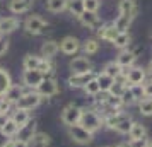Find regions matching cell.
Here are the masks:
<instances>
[{
    "label": "cell",
    "instance_id": "1",
    "mask_svg": "<svg viewBox=\"0 0 152 147\" xmlns=\"http://www.w3.org/2000/svg\"><path fill=\"white\" fill-rule=\"evenodd\" d=\"M79 125L82 127V128H86L89 133H94L103 127V118L96 111H92V110H82Z\"/></svg>",
    "mask_w": 152,
    "mask_h": 147
},
{
    "label": "cell",
    "instance_id": "2",
    "mask_svg": "<svg viewBox=\"0 0 152 147\" xmlns=\"http://www.w3.org/2000/svg\"><path fill=\"white\" fill-rule=\"evenodd\" d=\"M41 99H43L41 94H39L38 91H26L21 98H19V101L15 103V110H26V111H31L33 108L39 106Z\"/></svg>",
    "mask_w": 152,
    "mask_h": 147
},
{
    "label": "cell",
    "instance_id": "3",
    "mask_svg": "<svg viewBox=\"0 0 152 147\" xmlns=\"http://www.w3.org/2000/svg\"><path fill=\"white\" fill-rule=\"evenodd\" d=\"M46 26H48V22L45 21L43 17H39V15H29L28 19L24 21V29H26V33H28V34H33V36L41 34L43 31L46 29Z\"/></svg>",
    "mask_w": 152,
    "mask_h": 147
},
{
    "label": "cell",
    "instance_id": "4",
    "mask_svg": "<svg viewBox=\"0 0 152 147\" xmlns=\"http://www.w3.org/2000/svg\"><path fill=\"white\" fill-rule=\"evenodd\" d=\"M80 115H82V108H79V106H75V105H67L62 111V121L67 127L79 125Z\"/></svg>",
    "mask_w": 152,
    "mask_h": 147
},
{
    "label": "cell",
    "instance_id": "5",
    "mask_svg": "<svg viewBox=\"0 0 152 147\" xmlns=\"http://www.w3.org/2000/svg\"><path fill=\"white\" fill-rule=\"evenodd\" d=\"M69 137L75 144H79V146H87L92 140V133H89L80 125H72V127H69Z\"/></svg>",
    "mask_w": 152,
    "mask_h": 147
},
{
    "label": "cell",
    "instance_id": "6",
    "mask_svg": "<svg viewBox=\"0 0 152 147\" xmlns=\"http://www.w3.org/2000/svg\"><path fill=\"white\" fill-rule=\"evenodd\" d=\"M43 79H45V75L39 70H24V74H22V84L26 86L28 89L34 91V89H38V86L43 82Z\"/></svg>",
    "mask_w": 152,
    "mask_h": 147
},
{
    "label": "cell",
    "instance_id": "7",
    "mask_svg": "<svg viewBox=\"0 0 152 147\" xmlns=\"http://www.w3.org/2000/svg\"><path fill=\"white\" fill-rule=\"evenodd\" d=\"M145 70L142 67H130L126 75H125V80H126V86H142L145 82Z\"/></svg>",
    "mask_w": 152,
    "mask_h": 147
},
{
    "label": "cell",
    "instance_id": "8",
    "mask_svg": "<svg viewBox=\"0 0 152 147\" xmlns=\"http://www.w3.org/2000/svg\"><path fill=\"white\" fill-rule=\"evenodd\" d=\"M36 91L41 94V98H51V96H56L58 94V82L55 79H50V77H45L43 82L38 86Z\"/></svg>",
    "mask_w": 152,
    "mask_h": 147
},
{
    "label": "cell",
    "instance_id": "9",
    "mask_svg": "<svg viewBox=\"0 0 152 147\" xmlns=\"http://www.w3.org/2000/svg\"><path fill=\"white\" fill-rule=\"evenodd\" d=\"M96 77L94 72H86V74H72L69 77V86L72 89H79V87H86L87 82H91L92 79Z\"/></svg>",
    "mask_w": 152,
    "mask_h": 147
},
{
    "label": "cell",
    "instance_id": "10",
    "mask_svg": "<svg viewBox=\"0 0 152 147\" xmlns=\"http://www.w3.org/2000/svg\"><path fill=\"white\" fill-rule=\"evenodd\" d=\"M70 70L72 74H86V72H92V63L89 62V58L86 56H75L70 62Z\"/></svg>",
    "mask_w": 152,
    "mask_h": 147
},
{
    "label": "cell",
    "instance_id": "11",
    "mask_svg": "<svg viewBox=\"0 0 152 147\" xmlns=\"http://www.w3.org/2000/svg\"><path fill=\"white\" fill-rule=\"evenodd\" d=\"M58 45H60L62 53H65V55H75L77 51L80 50V41L77 39L75 36H65Z\"/></svg>",
    "mask_w": 152,
    "mask_h": 147
},
{
    "label": "cell",
    "instance_id": "12",
    "mask_svg": "<svg viewBox=\"0 0 152 147\" xmlns=\"http://www.w3.org/2000/svg\"><path fill=\"white\" fill-rule=\"evenodd\" d=\"M79 21L82 22L86 28H89V29L101 28V21H99L97 12H87V10H84L82 14L79 15Z\"/></svg>",
    "mask_w": 152,
    "mask_h": 147
},
{
    "label": "cell",
    "instance_id": "13",
    "mask_svg": "<svg viewBox=\"0 0 152 147\" xmlns=\"http://www.w3.org/2000/svg\"><path fill=\"white\" fill-rule=\"evenodd\" d=\"M36 133V121L34 120H29L28 123L24 127L19 128V132H17V140H22V142H28L33 139V135Z\"/></svg>",
    "mask_w": 152,
    "mask_h": 147
},
{
    "label": "cell",
    "instance_id": "14",
    "mask_svg": "<svg viewBox=\"0 0 152 147\" xmlns=\"http://www.w3.org/2000/svg\"><path fill=\"white\" fill-rule=\"evenodd\" d=\"M135 58H137V56H135L133 51H130V50H121V51L118 53L115 62H116L121 69H130L132 65L135 63Z\"/></svg>",
    "mask_w": 152,
    "mask_h": 147
},
{
    "label": "cell",
    "instance_id": "15",
    "mask_svg": "<svg viewBox=\"0 0 152 147\" xmlns=\"http://www.w3.org/2000/svg\"><path fill=\"white\" fill-rule=\"evenodd\" d=\"M58 51H60V45L56 41H53V39H48V41L43 43V46H41V58L51 60Z\"/></svg>",
    "mask_w": 152,
    "mask_h": 147
},
{
    "label": "cell",
    "instance_id": "16",
    "mask_svg": "<svg viewBox=\"0 0 152 147\" xmlns=\"http://www.w3.org/2000/svg\"><path fill=\"white\" fill-rule=\"evenodd\" d=\"M33 7V0H10L9 2V10L12 14H24Z\"/></svg>",
    "mask_w": 152,
    "mask_h": 147
},
{
    "label": "cell",
    "instance_id": "17",
    "mask_svg": "<svg viewBox=\"0 0 152 147\" xmlns=\"http://www.w3.org/2000/svg\"><path fill=\"white\" fill-rule=\"evenodd\" d=\"M19 28V19L17 17H4L0 19V34H10Z\"/></svg>",
    "mask_w": 152,
    "mask_h": 147
},
{
    "label": "cell",
    "instance_id": "18",
    "mask_svg": "<svg viewBox=\"0 0 152 147\" xmlns=\"http://www.w3.org/2000/svg\"><path fill=\"white\" fill-rule=\"evenodd\" d=\"M97 36H99L101 39H104V41L113 43V41H115V38L118 36V31L115 29L113 22H108V24H104V26H101V28H99Z\"/></svg>",
    "mask_w": 152,
    "mask_h": 147
},
{
    "label": "cell",
    "instance_id": "19",
    "mask_svg": "<svg viewBox=\"0 0 152 147\" xmlns=\"http://www.w3.org/2000/svg\"><path fill=\"white\" fill-rule=\"evenodd\" d=\"M126 118H130V115H126V113L123 111H116V113H113V115H110V116H106V118H103V123L108 128H111V130H115L116 128V125H120L123 120Z\"/></svg>",
    "mask_w": 152,
    "mask_h": 147
},
{
    "label": "cell",
    "instance_id": "20",
    "mask_svg": "<svg viewBox=\"0 0 152 147\" xmlns=\"http://www.w3.org/2000/svg\"><path fill=\"white\" fill-rule=\"evenodd\" d=\"M51 144V137L46 132H36L29 140V147H48Z\"/></svg>",
    "mask_w": 152,
    "mask_h": 147
},
{
    "label": "cell",
    "instance_id": "21",
    "mask_svg": "<svg viewBox=\"0 0 152 147\" xmlns=\"http://www.w3.org/2000/svg\"><path fill=\"white\" fill-rule=\"evenodd\" d=\"M132 21H133L132 15H121L120 14L116 19H115L113 26H115V29H116L118 33H128V28H130Z\"/></svg>",
    "mask_w": 152,
    "mask_h": 147
},
{
    "label": "cell",
    "instance_id": "22",
    "mask_svg": "<svg viewBox=\"0 0 152 147\" xmlns=\"http://www.w3.org/2000/svg\"><path fill=\"white\" fill-rule=\"evenodd\" d=\"M118 9H120V14L121 15H133L137 14V4L135 0H120L118 4Z\"/></svg>",
    "mask_w": 152,
    "mask_h": 147
},
{
    "label": "cell",
    "instance_id": "23",
    "mask_svg": "<svg viewBox=\"0 0 152 147\" xmlns=\"http://www.w3.org/2000/svg\"><path fill=\"white\" fill-rule=\"evenodd\" d=\"M24 92H26V91H24V87H22V86L12 84V86H10V89L5 92V96H4V98L7 99V101H10L12 105H15V103L19 101V98H21Z\"/></svg>",
    "mask_w": 152,
    "mask_h": 147
},
{
    "label": "cell",
    "instance_id": "24",
    "mask_svg": "<svg viewBox=\"0 0 152 147\" xmlns=\"http://www.w3.org/2000/svg\"><path fill=\"white\" fill-rule=\"evenodd\" d=\"M12 86V79H10V74H9L5 69L0 67V98L5 96V92L10 89Z\"/></svg>",
    "mask_w": 152,
    "mask_h": 147
},
{
    "label": "cell",
    "instance_id": "25",
    "mask_svg": "<svg viewBox=\"0 0 152 147\" xmlns=\"http://www.w3.org/2000/svg\"><path fill=\"white\" fill-rule=\"evenodd\" d=\"M96 80H97V84H99L101 92H110L111 86L115 84V79L110 77V75H106V74H103V72L96 74Z\"/></svg>",
    "mask_w": 152,
    "mask_h": 147
},
{
    "label": "cell",
    "instance_id": "26",
    "mask_svg": "<svg viewBox=\"0 0 152 147\" xmlns=\"http://www.w3.org/2000/svg\"><path fill=\"white\" fill-rule=\"evenodd\" d=\"M41 60H43L41 56L29 53V55L24 56V60H22V67H24V70H38L39 63H41Z\"/></svg>",
    "mask_w": 152,
    "mask_h": 147
},
{
    "label": "cell",
    "instance_id": "27",
    "mask_svg": "<svg viewBox=\"0 0 152 147\" xmlns=\"http://www.w3.org/2000/svg\"><path fill=\"white\" fill-rule=\"evenodd\" d=\"M10 118H12V121H14L15 125L21 128V127H24L31 120V116H29V111H26V110H15Z\"/></svg>",
    "mask_w": 152,
    "mask_h": 147
},
{
    "label": "cell",
    "instance_id": "28",
    "mask_svg": "<svg viewBox=\"0 0 152 147\" xmlns=\"http://www.w3.org/2000/svg\"><path fill=\"white\" fill-rule=\"evenodd\" d=\"M130 140H137V139H144L147 137V130H145V127L142 123H137V121H133V125L130 128Z\"/></svg>",
    "mask_w": 152,
    "mask_h": 147
},
{
    "label": "cell",
    "instance_id": "29",
    "mask_svg": "<svg viewBox=\"0 0 152 147\" xmlns=\"http://www.w3.org/2000/svg\"><path fill=\"white\" fill-rule=\"evenodd\" d=\"M67 9L72 15H79L84 12V0H67Z\"/></svg>",
    "mask_w": 152,
    "mask_h": 147
},
{
    "label": "cell",
    "instance_id": "30",
    "mask_svg": "<svg viewBox=\"0 0 152 147\" xmlns=\"http://www.w3.org/2000/svg\"><path fill=\"white\" fill-rule=\"evenodd\" d=\"M103 74H106V75H110V77H113V79H118L121 75V67H120L116 62H108L104 65Z\"/></svg>",
    "mask_w": 152,
    "mask_h": 147
},
{
    "label": "cell",
    "instance_id": "31",
    "mask_svg": "<svg viewBox=\"0 0 152 147\" xmlns=\"http://www.w3.org/2000/svg\"><path fill=\"white\" fill-rule=\"evenodd\" d=\"M130 41H132V38L128 33H118V36L115 38V41H113V45L120 50H126V46L130 45Z\"/></svg>",
    "mask_w": 152,
    "mask_h": 147
},
{
    "label": "cell",
    "instance_id": "32",
    "mask_svg": "<svg viewBox=\"0 0 152 147\" xmlns=\"http://www.w3.org/2000/svg\"><path fill=\"white\" fill-rule=\"evenodd\" d=\"M46 7L50 12H62L67 9V0H46Z\"/></svg>",
    "mask_w": 152,
    "mask_h": 147
},
{
    "label": "cell",
    "instance_id": "33",
    "mask_svg": "<svg viewBox=\"0 0 152 147\" xmlns=\"http://www.w3.org/2000/svg\"><path fill=\"white\" fill-rule=\"evenodd\" d=\"M97 50H99V43H97V39H86L82 45V51L86 53V55H94V53H97Z\"/></svg>",
    "mask_w": 152,
    "mask_h": 147
},
{
    "label": "cell",
    "instance_id": "34",
    "mask_svg": "<svg viewBox=\"0 0 152 147\" xmlns=\"http://www.w3.org/2000/svg\"><path fill=\"white\" fill-rule=\"evenodd\" d=\"M138 110L144 116H152V99L144 98L142 101H138Z\"/></svg>",
    "mask_w": 152,
    "mask_h": 147
},
{
    "label": "cell",
    "instance_id": "35",
    "mask_svg": "<svg viewBox=\"0 0 152 147\" xmlns=\"http://www.w3.org/2000/svg\"><path fill=\"white\" fill-rule=\"evenodd\" d=\"M2 132L5 133L7 137H15V135H17V132H19V127L12 121V118H9L7 123L2 127Z\"/></svg>",
    "mask_w": 152,
    "mask_h": 147
},
{
    "label": "cell",
    "instance_id": "36",
    "mask_svg": "<svg viewBox=\"0 0 152 147\" xmlns=\"http://www.w3.org/2000/svg\"><path fill=\"white\" fill-rule=\"evenodd\" d=\"M84 91H86V94H89V96H96V94H99V92H101V89H99V84H97L96 77L92 79L91 82H87V86L84 87Z\"/></svg>",
    "mask_w": 152,
    "mask_h": 147
},
{
    "label": "cell",
    "instance_id": "37",
    "mask_svg": "<svg viewBox=\"0 0 152 147\" xmlns=\"http://www.w3.org/2000/svg\"><path fill=\"white\" fill-rule=\"evenodd\" d=\"M120 98H121V103H123V106H130V105H133V103H137V101H135V98H133V94H132L130 86L125 89L123 94H121Z\"/></svg>",
    "mask_w": 152,
    "mask_h": 147
},
{
    "label": "cell",
    "instance_id": "38",
    "mask_svg": "<svg viewBox=\"0 0 152 147\" xmlns=\"http://www.w3.org/2000/svg\"><path fill=\"white\" fill-rule=\"evenodd\" d=\"M132 125H133V120H132V118H126V120H123L120 125H116V128H115V130H116L118 133H123V135H125V133H130Z\"/></svg>",
    "mask_w": 152,
    "mask_h": 147
},
{
    "label": "cell",
    "instance_id": "39",
    "mask_svg": "<svg viewBox=\"0 0 152 147\" xmlns=\"http://www.w3.org/2000/svg\"><path fill=\"white\" fill-rule=\"evenodd\" d=\"M99 7H101L99 0H84V10H87V12H97Z\"/></svg>",
    "mask_w": 152,
    "mask_h": 147
},
{
    "label": "cell",
    "instance_id": "40",
    "mask_svg": "<svg viewBox=\"0 0 152 147\" xmlns=\"http://www.w3.org/2000/svg\"><path fill=\"white\" fill-rule=\"evenodd\" d=\"M38 70H39L43 75L46 77L48 74H51V72H53V65L50 63V60H45V58H43L41 63H39V67H38Z\"/></svg>",
    "mask_w": 152,
    "mask_h": 147
},
{
    "label": "cell",
    "instance_id": "41",
    "mask_svg": "<svg viewBox=\"0 0 152 147\" xmlns=\"http://www.w3.org/2000/svg\"><path fill=\"white\" fill-rule=\"evenodd\" d=\"M130 89H132V94H133L135 101H142L144 99V87L142 86H130Z\"/></svg>",
    "mask_w": 152,
    "mask_h": 147
},
{
    "label": "cell",
    "instance_id": "42",
    "mask_svg": "<svg viewBox=\"0 0 152 147\" xmlns=\"http://www.w3.org/2000/svg\"><path fill=\"white\" fill-rule=\"evenodd\" d=\"M10 108H12V103L7 101V99L2 96V98H0V113H2V115H9Z\"/></svg>",
    "mask_w": 152,
    "mask_h": 147
},
{
    "label": "cell",
    "instance_id": "43",
    "mask_svg": "<svg viewBox=\"0 0 152 147\" xmlns=\"http://www.w3.org/2000/svg\"><path fill=\"white\" fill-rule=\"evenodd\" d=\"M147 144H149V139L144 137V139L130 140V142H128V147H147Z\"/></svg>",
    "mask_w": 152,
    "mask_h": 147
},
{
    "label": "cell",
    "instance_id": "44",
    "mask_svg": "<svg viewBox=\"0 0 152 147\" xmlns=\"http://www.w3.org/2000/svg\"><path fill=\"white\" fill-rule=\"evenodd\" d=\"M142 87H144V98L152 99V80L144 82V84H142Z\"/></svg>",
    "mask_w": 152,
    "mask_h": 147
},
{
    "label": "cell",
    "instance_id": "45",
    "mask_svg": "<svg viewBox=\"0 0 152 147\" xmlns=\"http://www.w3.org/2000/svg\"><path fill=\"white\" fill-rule=\"evenodd\" d=\"M9 50V39L7 38H0V56H4Z\"/></svg>",
    "mask_w": 152,
    "mask_h": 147
},
{
    "label": "cell",
    "instance_id": "46",
    "mask_svg": "<svg viewBox=\"0 0 152 147\" xmlns=\"http://www.w3.org/2000/svg\"><path fill=\"white\" fill-rule=\"evenodd\" d=\"M9 140H10V139H9V137H7L4 132H2V130H0V147H4V146L9 142Z\"/></svg>",
    "mask_w": 152,
    "mask_h": 147
},
{
    "label": "cell",
    "instance_id": "47",
    "mask_svg": "<svg viewBox=\"0 0 152 147\" xmlns=\"http://www.w3.org/2000/svg\"><path fill=\"white\" fill-rule=\"evenodd\" d=\"M7 120H9V115H2L0 113V130H2V127L7 123Z\"/></svg>",
    "mask_w": 152,
    "mask_h": 147
},
{
    "label": "cell",
    "instance_id": "48",
    "mask_svg": "<svg viewBox=\"0 0 152 147\" xmlns=\"http://www.w3.org/2000/svg\"><path fill=\"white\" fill-rule=\"evenodd\" d=\"M14 147H29V144L22 142V140H14Z\"/></svg>",
    "mask_w": 152,
    "mask_h": 147
},
{
    "label": "cell",
    "instance_id": "49",
    "mask_svg": "<svg viewBox=\"0 0 152 147\" xmlns=\"http://www.w3.org/2000/svg\"><path fill=\"white\" fill-rule=\"evenodd\" d=\"M4 147H14V140L10 139V140H9V142H7V144L4 146Z\"/></svg>",
    "mask_w": 152,
    "mask_h": 147
},
{
    "label": "cell",
    "instance_id": "50",
    "mask_svg": "<svg viewBox=\"0 0 152 147\" xmlns=\"http://www.w3.org/2000/svg\"><path fill=\"white\" fill-rule=\"evenodd\" d=\"M147 70H149V72H151V74H152V60H151V62H149V65H147Z\"/></svg>",
    "mask_w": 152,
    "mask_h": 147
},
{
    "label": "cell",
    "instance_id": "51",
    "mask_svg": "<svg viewBox=\"0 0 152 147\" xmlns=\"http://www.w3.org/2000/svg\"><path fill=\"white\" fill-rule=\"evenodd\" d=\"M116 147H128V144H118Z\"/></svg>",
    "mask_w": 152,
    "mask_h": 147
},
{
    "label": "cell",
    "instance_id": "52",
    "mask_svg": "<svg viewBox=\"0 0 152 147\" xmlns=\"http://www.w3.org/2000/svg\"><path fill=\"white\" fill-rule=\"evenodd\" d=\"M147 147H152V140H149V144H147Z\"/></svg>",
    "mask_w": 152,
    "mask_h": 147
},
{
    "label": "cell",
    "instance_id": "53",
    "mask_svg": "<svg viewBox=\"0 0 152 147\" xmlns=\"http://www.w3.org/2000/svg\"><path fill=\"white\" fill-rule=\"evenodd\" d=\"M151 38H152V29H151Z\"/></svg>",
    "mask_w": 152,
    "mask_h": 147
}]
</instances>
